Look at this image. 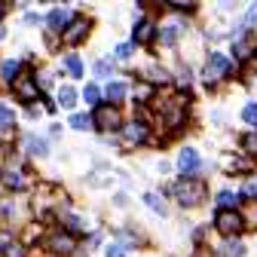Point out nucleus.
I'll list each match as a JSON object with an SVG mask.
<instances>
[{
	"instance_id": "1",
	"label": "nucleus",
	"mask_w": 257,
	"mask_h": 257,
	"mask_svg": "<svg viewBox=\"0 0 257 257\" xmlns=\"http://www.w3.org/2000/svg\"><path fill=\"white\" fill-rule=\"evenodd\" d=\"M175 196H178V202L181 205H199L202 199H205V184L199 181V178H184L178 187H175Z\"/></svg>"
},
{
	"instance_id": "2",
	"label": "nucleus",
	"mask_w": 257,
	"mask_h": 257,
	"mask_svg": "<svg viewBox=\"0 0 257 257\" xmlns=\"http://www.w3.org/2000/svg\"><path fill=\"white\" fill-rule=\"evenodd\" d=\"M214 227H217V233L220 236H236L239 230H242V214L239 211H217V217H214Z\"/></svg>"
},
{
	"instance_id": "3",
	"label": "nucleus",
	"mask_w": 257,
	"mask_h": 257,
	"mask_svg": "<svg viewBox=\"0 0 257 257\" xmlns=\"http://www.w3.org/2000/svg\"><path fill=\"white\" fill-rule=\"evenodd\" d=\"M227 71H230L227 55H217V52H214V55L208 58V64H205V80H208V83H214V80H220Z\"/></svg>"
},
{
	"instance_id": "4",
	"label": "nucleus",
	"mask_w": 257,
	"mask_h": 257,
	"mask_svg": "<svg viewBox=\"0 0 257 257\" xmlns=\"http://www.w3.org/2000/svg\"><path fill=\"white\" fill-rule=\"evenodd\" d=\"M92 122H98L101 128H119L122 119H119V110L116 107H98V113H95Z\"/></svg>"
},
{
	"instance_id": "5",
	"label": "nucleus",
	"mask_w": 257,
	"mask_h": 257,
	"mask_svg": "<svg viewBox=\"0 0 257 257\" xmlns=\"http://www.w3.org/2000/svg\"><path fill=\"white\" fill-rule=\"evenodd\" d=\"M178 169H181L184 175H193V172L199 169V153L193 150V147H184L181 156H178Z\"/></svg>"
},
{
	"instance_id": "6",
	"label": "nucleus",
	"mask_w": 257,
	"mask_h": 257,
	"mask_svg": "<svg viewBox=\"0 0 257 257\" xmlns=\"http://www.w3.org/2000/svg\"><path fill=\"white\" fill-rule=\"evenodd\" d=\"M86 31H89V25H86V19H74V25H71V31H64V40H68V43H80V40L86 37Z\"/></svg>"
},
{
	"instance_id": "7",
	"label": "nucleus",
	"mask_w": 257,
	"mask_h": 257,
	"mask_svg": "<svg viewBox=\"0 0 257 257\" xmlns=\"http://www.w3.org/2000/svg\"><path fill=\"white\" fill-rule=\"evenodd\" d=\"M135 40H138V43H150V40H153V22H150V19H141V22L135 25Z\"/></svg>"
},
{
	"instance_id": "8",
	"label": "nucleus",
	"mask_w": 257,
	"mask_h": 257,
	"mask_svg": "<svg viewBox=\"0 0 257 257\" xmlns=\"http://www.w3.org/2000/svg\"><path fill=\"white\" fill-rule=\"evenodd\" d=\"M125 138H128V141H135V144H141V141L147 138V125H144V122H132V125H125Z\"/></svg>"
},
{
	"instance_id": "9",
	"label": "nucleus",
	"mask_w": 257,
	"mask_h": 257,
	"mask_svg": "<svg viewBox=\"0 0 257 257\" xmlns=\"http://www.w3.org/2000/svg\"><path fill=\"white\" fill-rule=\"evenodd\" d=\"M58 101H61V107H74L77 104V89L74 86H61L58 89Z\"/></svg>"
},
{
	"instance_id": "10",
	"label": "nucleus",
	"mask_w": 257,
	"mask_h": 257,
	"mask_svg": "<svg viewBox=\"0 0 257 257\" xmlns=\"http://www.w3.org/2000/svg\"><path fill=\"white\" fill-rule=\"evenodd\" d=\"M16 92L22 95V98H34V95H37V86L31 83V80H16Z\"/></svg>"
},
{
	"instance_id": "11",
	"label": "nucleus",
	"mask_w": 257,
	"mask_h": 257,
	"mask_svg": "<svg viewBox=\"0 0 257 257\" xmlns=\"http://www.w3.org/2000/svg\"><path fill=\"white\" fill-rule=\"evenodd\" d=\"M107 98L116 104V101H122L125 98V86L122 83H107Z\"/></svg>"
},
{
	"instance_id": "12",
	"label": "nucleus",
	"mask_w": 257,
	"mask_h": 257,
	"mask_svg": "<svg viewBox=\"0 0 257 257\" xmlns=\"http://www.w3.org/2000/svg\"><path fill=\"white\" fill-rule=\"evenodd\" d=\"M49 248H52V251H61V254H68V251L74 248V242H71L68 236H55V239L49 242Z\"/></svg>"
},
{
	"instance_id": "13",
	"label": "nucleus",
	"mask_w": 257,
	"mask_h": 257,
	"mask_svg": "<svg viewBox=\"0 0 257 257\" xmlns=\"http://www.w3.org/2000/svg\"><path fill=\"white\" fill-rule=\"evenodd\" d=\"M217 202L223 205V211H236V205H239V196H233V193H227V190H223L220 196H217Z\"/></svg>"
},
{
	"instance_id": "14",
	"label": "nucleus",
	"mask_w": 257,
	"mask_h": 257,
	"mask_svg": "<svg viewBox=\"0 0 257 257\" xmlns=\"http://www.w3.org/2000/svg\"><path fill=\"white\" fill-rule=\"evenodd\" d=\"M16 74H19L16 61H4V64H0V77H4V80H16Z\"/></svg>"
},
{
	"instance_id": "15",
	"label": "nucleus",
	"mask_w": 257,
	"mask_h": 257,
	"mask_svg": "<svg viewBox=\"0 0 257 257\" xmlns=\"http://www.w3.org/2000/svg\"><path fill=\"white\" fill-rule=\"evenodd\" d=\"M144 202H147V205H150L153 211H159V214H166V202H163V199H159V196H156V193H147V196H144Z\"/></svg>"
},
{
	"instance_id": "16",
	"label": "nucleus",
	"mask_w": 257,
	"mask_h": 257,
	"mask_svg": "<svg viewBox=\"0 0 257 257\" xmlns=\"http://www.w3.org/2000/svg\"><path fill=\"white\" fill-rule=\"evenodd\" d=\"M83 98H86L89 104H98V98H101V92H98V86H95V83H89V86L83 89Z\"/></svg>"
},
{
	"instance_id": "17",
	"label": "nucleus",
	"mask_w": 257,
	"mask_h": 257,
	"mask_svg": "<svg viewBox=\"0 0 257 257\" xmlns=\"http://www.w3.org/2000/svg\"><path fill=\"white\" fill-rule=\"evenodd\" d=\"M159 40H163V43H175L178 40V25H166L163 34H159Z\"/></svg>"
},
{
	"instance_id": "18",
	"label": "nucleus",
	"mask_w": 257,
	"mask_h": 257,
	"mask_svg": "<svg viewBox=\"0 0 257 257\" xmlns=\"http://www.w3.org/2000/svg\"><path fill=\"white\" fill-rule=\"evenodd\" d=\"M71 125L83 132V128H89V125H92V116H86V113H74V116H71Z\"/></svg>"
},
{
	"instance_id": "19",
	"label": "nucleus",
	"mask_w": 257,
	"mask_h": 257,
	"mask_svg": "<svg viewBox=\"0 0 257 257\" xmlns=\"http://www.w3.org/2000/svg\"><path fill=\"white\" fill-rule=\"evenodd\" d=\"M64 22H68V16H64L61 10H52V13H49V25H52L55 31H61V25H64Z\"/></svg>"
},
{
	"instance_id": "20",
	"label": "nucleus",
	"mask_w": 257,
	"mask_h": 257,
	"mask_svg": "<svg viewBox=\"0 0 257 257\" xmlns=\"http://www.w3.org/2000/svg\"><path fill=\"white\" fill-rule=\"evenodd\" d=\"M242 119H245L248 125H257V104H245V110H242Z\"/></svg>"
},
{
	"instance_id": "21",
	"label": "nucleus",
	"mask_w": 257,
	"mask_h": 257,
	"mask_svg": "<svg viewBox=\"0 0 257 257\" xmlns=\"http://www.w3.org/2000/svg\"><path fill=\"white\" fill-rule=\"evenodd\" d=\"M68 71H71L74 77H80V74H83V64H80V58H77V55H71V58H68Z\"/></svg>"
},
{
	"instance_id": "22",
	"label": "nucleus",
	"mask_w": 257,
	"mask_h": 257,
	"mask_svg": "<svg viewBox=\"0 0 257 257\" xmlns=\"http://www.w3.org/2000/svg\"><path fill=\"white\" fill-rule=\"evenodd\" d=\"M223 254H227V257H242V245H239V242H227Z\"/></svg>"
},
{
	"instance_id": "23",
	"label": "nucleus",
	"mask_w": 257,
	"mask_h": 257,
	"mask_svg": "<svg viewBox=\"0 0 257 257\" xmlns=\"http://www.w3.org/2000/svg\"><path fill=\"white\" fill-rule=\"evenodd\" d=\"M10 122H13V110L0 104V125H10Z\"/></svg>"
},
{
	"instance_id": "24",
	"label": "nucleus",
	"mask_w": 257,
	"mask_h": 257,
	"mask_svg": "<svg viewBox=\"0 0 257 257\" xmlns=\"http://www.w3.org/2000/svg\"><path fill=\"white\" fill-rule=\"evenodd\" d=\"M128 55H132V46H128V43H119V46H116V58H128Z\"/></svg>"
},
{
	"instance_id": "25",
	"label": "nucleus",
	"mask_w": 257,
	"mask_h": 257,
	"mask_svg": "<svg viewBox=\"0 0 257 257\" xmlns=\"http://www.w3.org/2000/svg\"><path fill=\"white\" fill-rule=\"evenodd\" d=\"M31 150L43 156V153H46V144H43V141H37V138H31Z\"/></svg>"
},
{
	"instance_id": "26",
	"label": "nucleus",
	"mask_w": 257,
	"mask_h": 257,
	"mask_svg": "<svg viewBox=\"0 0 257 257\" xmlns=\"http://www.w3.org/2000/svg\"><path fill=\"white\" fill-rule=\"evenodd\" d=\"M107 257H125L122 245H110V248H107Z\"/></svg>"
},
{
	"instance_id": "27",
	"label": "nucleus",
	"mask_w": 257,
	"mask_h": 257,
	"mask_svg": "<svg viewBox=\"0 0 257 257\" xmlns=\"http://www.w3.org/2000/svg\"><path fill=\"white\" fill-rule=\"evenodd\" d=\"M254 193H257V178H251V181L245 184V196H254Z\"/></svg>"
},
{
	"instance_id": "28",
	"label": "nucleus",
	"mask_w": 257,
	"mask_h": 257,
	"mask_svg": "<svg viewBox=\"0 0 257 257\" xmlns=\"http://www.w3.org/2000/svg\"><path fill=\"white\" fill-rule=\"evenodd\" d=\"M150 80H159V83H163V80H166V71H163V68H159V71L150 68Z\"/></svg>"
},
{
	"instance_id": "29",
	"label": "nucleus",
	"mask_w": 257,
	"mask_h": 257,
	"mask_svg": "<svg viewBox=\"0 0 257 257\" xmlns=\"http://www.w3.org/2000/svg\"><path fill=\"white\" fill-rule=\"evenodd\" d=\"M172 7H175V10H193V4H190V0H187V4H184V0H175Z\"/></svg>"
},
{
	"instance_id": "30",
	"label": "nucleus",
	"mask_w": 257,
	"mask_h": 257,
	"mask_svg": "<svg viewBox=\"0 0 257 257\" xmlns=\"http://www.w3.org/2000/svg\"><path fill=\"white\" fill-rule=\"evenodd\" d=\"M95 71H98L101 77H107V61H98V64H95Z\"/></svg>"
},
{
	"instance_id": "31",
	"label": "nucleus",
	"mask_w": 257,
	"mask_h": 257,
	"mask_svg": "<svg viewBox=\"0 0 257 257\" xmlns=\"http://www.w3.org/2000/svg\"><path fill=\"white\" fill-rule=\"evenodd\" d=\"M7 242H10V236H7V233H0V245H7Z\"/></svg>"
},
{
	"instance_id": "32",
	"label": "nucleus",
	"mask_w": 257,
	"mask_h": 257,
	"mask_svg": "<svg viewBox=\"0 0 257 257\" xmlns=\"http://www.w3.org/2000/svg\"><path fill=\"white\" fill-rule=\"evenodd\" d=\"M4 13H7V7H4V4H0V16H4Z\"/></svg>"
},
{
	"instance_id": "33",
	"label": "nucleus",
	"mask_w": 257,
	"mask_h": 257,
	"mask_svg": "<svg viewBox=\"0 0 257 257\" xmlns=\"http://www.w3.org/2000/svg\"><path fill=\"white\" fill-rule=\"evenodd\" d=\"M0 40H4V28H0Z\"/></svg>"
}]
</instances>
